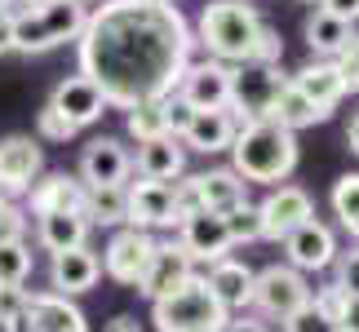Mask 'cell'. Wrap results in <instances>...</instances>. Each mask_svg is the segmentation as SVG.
Wrapping results in <instances>:
<instances>
[{"label":"cell","mask_w":359,"mask_h":332,"mask_svg":"<svg viewBox=\"0 0 359 332\" xmlns=\"http://www.w3.org/2000/svg\"><path fill=\"white\" fill-rule=\"evenodd\" d=\"M311 306L315 310H324L328 319H341V306H346V293H341L337 284H320V288H311Z\"/></svg>","instance_id":"ab89813d"},{"label":"cell","mask_w":359,"mask_h":332,"mask_svg":"<svg viewBox=\"0 0 359 332\" xmlns=\"http://www.w3.org/2000/svg\"><path fill=\"white\" fill-rule=\"evenodd\" d=\"M284 332H337V324L328 319L324 310H315L311 301H306V306H302L293 319H284Z\"/></svg>","instance_id":"8d00e7d4"},{"label":"cell","mask_w":359,"mask_h":332,"mask_svg":"<svg viewBox=\"0 0 359 332\" xmlns=\"http://www.w3.org/2000/svg\"><path fill=\"white\" fill-rule=\"evenodd\" d=\"M204 284H209V293L217 297V306L226 314L231 310H248V293H253V266H244L240 257H222L213 261L209 275H200Z\"/></svg>","instance_id":"44dd1931"},{"label":"cell","mask_w":359,"mask_h":332,"mask_svg":"<svg viewBox=\"0 0 359 332\" xmlns=\"http://www.w3.org/2000/svg\"><path fill=\"white\" fill-rule=\"evenodd\" d=\"M40 173H45V151H40L36 137L27 133L0 137V200L27 195Z\"/></svg>","instance_id":"30bf717a"},{"label":"cell","mask_w":359,"mask_h":332,"mask_svg":"<svg viewBox=\"0 0 359 332\" xmlns=\"http://www.w3.org/2000/svg\"><path fill=\"white\" fill-rule=\"evenodd\" d=\"M13 53H49L80 40L89 22V9L80 0H45V5H18L13 0Z\"/></svg>","instance_id":"277c9868"},{"label":"cell","mask_w":359,"mask_h":332,"mask_svg":"<svg viewBox=\"0 0 359 332\" xmlns=\"http://www.w3.org/2000/svg\"><path fill=\"white\" fill-rule=\"evenodd\" d=\"M191 275H196V261L187 257V248L177 244V240H156V257H151V266H147V279H142V293L147 301H156L164 293H173V288H182Z\"/></svg>","instance_id":"ac0fdd59"},{"label":"cell","mask_w":359,"mask_h":332,"mask_svg":"<svg viewBox=\"0 0 359 332\" xmlns=\"http://www.w3.org/2000/svg\"><path fill=\"white\" fill-rule=\"evenodd\" d=\"M27 293L32 288H0V319H18V314L27 310Z\"/></svg>","instance_id":"b9f144b4"},{"label":"cell","mask_w":359,"mask_h":332,"mask_svg":"<svg viewBox=\"0 0 359 332\" xmlns=\"http://www.w3.org/2000/svg\"><path fill=\"white\" fill-rule=\"evenodd\" d=\"M0 332H13V324H9V319H0Z\"/></svg>","instance_id":"681fc988"},{"label":"cell","mask_w":359,"mask_h":332,"mask_svg":"<svg viewBox=\"0 0 359 332\" xmlns=\"http://www.w3.org/2000/svg\"><path fill=\"white\" fill-rule=\"evenodd\" d=\"M222 332H266V324L253 319V314H240V319H226V328H222Z\"/></svg>","instance_id":"bcb514c9"},{"label":"cell","mask_w":359,"mask_h":332,"mask_svg":"<svg viewBox=\"0 0 359 332\" xmlns=\"http://www.w3.org/2000/svg\"><path fill=\"white\" fill-rule=\"evenodd\" d=\"M346 142H351V151H355V155H359V116L351 120V129H346Z\"/></svg>","instance_id":"c3c4849f"},{"label":"cell","mask_w":359,"mask_h":332,"mask_svg":"<svg viewBox=\"0 0 359 332\" xmlns=\"http://www.w3.org/2000/svg\"><path fill=\"white\" fill-rule=\"evenodd\" d=\"M311 301V284L306 275H297L293 266H262L253 270V293H248V310L253 319H271V324H284Z\"/></svg>","instance_id":"8992f818"},{"label":"cell","mask_w":359,"mask_h":332,"mask_svg":"<svg viewBox=\"0 0 359 332\" xmlns=\"http://www.w3.org/2000/svg\"><path fill=\"white\" fill-rule=\"evenodd\" d=\"M133 173V155L124 151L120 137H93L80 155V182L85 186H124Z\"/></svg>","instance_id":"9a60e30c"},{"label":"cell","mask_w":359,"mask_h":332,"mask_svg":"<svg viewBox=\"0 0 359 332\" xmlns=\"http://www.w3.org/2000/svg\"><path fill=\"white\" fill-rule=\"evenodd\" d=\"M293 169H297V133H288L271 116L240 124L236 142H231V173L240 182L280 186L293 177Z\"/></svg>","instance_id":"7a4b0ae2"},{"label":"cell","mask_w":359,"mask_h":332,"mask_svg":"<svg viewBox=\"0 0 359 332\" xmlns=\"http://www.w3.org/2000/svg\"><path fill=\"white\" fill-rule=\"evenodd\" d=\"M49 106L58 111V116L72 124V129H85V124H93L107 111V93L93 85L89 76H67L58 80V89H53Z\"/></svg>","instance_id":"d6986e66"},{"label":"cell","mask_w":359,"mask_h":332,"mask_svg":"<svg viewBox=\"0 0 359 332\" xmlns=\"http://www.w3.org/2000/svg\"><path fill=\"white\" fill-rule=\"evenodd\" d=\"M231 314L217 306V297L209 293V284L200 275H191L182 288L164 293L151 301V324L156 332H222Z\"/></svg>","instance_id":"5b68a950"},{"label":"cell","mask_w":359,"mask_h":332,"mask_svg":"<svg viewBox=\"0 0 359 332\" xmlns=\"http://www.w3.org/2000/svg\"><path fill=\"white\" fill-rule=\"evenodd\" d=\"M196 186H200V204L204 213H236L240 204H248V182H240L231 169H209V173H196Z\"/></svg>","instance_id":"484cf974"},{"label":"cell","mask_w":359,"mask_h":332,"mask_svg":"<svg viewBox=\"0 0 359 332\" xmlns=\"http://www.w3.org/2000/svg\"><path fill=\"white\" fill-rule=\"evenodd\" d=\"M257 213H262V240L284 244L302 221L315 217V204H311V195L302 186H275L271 195L257 204Z\"/></svg>","instance_id":"4fadbf2b"},{"label":"cell","mask_w":359,"mask_h":332,"mask_svg":"<svg viewBox=\"0 0 359 332\" xmlns=\"http://www.w3.org/2000/svg\"><path fill=\"white\" fill-rule=\"evenodd\" d=\"M173 93L191 111H226V102H231V67L213 62V58L187 62V71H182Z\"/></svg>","instance_id":"8fae6325"},{"label":"cell","mask_w":359,"mask_h":332,"mask_svg":"<svg viewBox=\"0 0 359 332\" xmlns=\"http://www.w3.org/2000/svg\"><path fill=\"white\" fill-rule=\"evenodd\" d=\"M124 124H129V133L137 137V146L142 142H156V137H169V120H164V98L160 102H137L124 111Z\"/></svg>","instance_id":"f546056e"},{"label":"cell","mask_w":359,"mask_h":332,"mask_svg":"<svg viewBox=\"0 0 359 332\" xmlns=\"http://www.w3.org/2000/svg\"><path fill=\"white\" fill-rule=\"evenodd\" d=\"M284 253H288L284 266H293L297 275L328 270V266L337 261V235L328 230L320 217H311V221H302V226L284 240Z\"/></svg>","instance_id":"5bb4252c"},{"label":"cell","mask_w":359,"mask_h":332,"mask_svg":"<svg viewBox=\"0 0 359 332\" xmlns=\"http://www.w3.org/2000/svg\"><path fill=\"white\" fill-rule=\"evenodd\" d=\"M5 9H13V0H0V13H5Z\"/></svg>","instance_id":"f907efd6"},{"label":"cell","mask_w":359,"mask_h":332,"mask_svg":"<svg viewBox=\"0 0 359 332\" xmlns=\"http://www.w3.org/2000/svg\"><path fill=\"white\" fill-rule=\"evenodd\" d=\"M102 332H142V324H137V319H133V314H116V319H111V324H107Z\"/></svg>","instance_id":"7dc6e473"},{"label":"cell","mask_w":359,"mask_h":332,"mask_svg":"<svg viewBox=\"0 0 359 332\" xmlns=\"http://www.w3.org/2000/svg\"><path fill=\"white\" fill-rule=\"evenodd\" d=\"M85 221L102 226V230H120L124 226V186H89Z\"/></svg>","instance_id":"83f0119b"},{"label":"cell","mask_w":359,"mask_h":332,"mask_svg":"<svg viewBox=\"0 0 359 332\" xmlns=\"http://www.w3.org/2000/svg\"><path fill=\"white\" fill-rule=\"evenodd\" d=\"M89 221H85V213H40L36 217V240H40V248L45 253H72V248H85V240H89Z\"/></svg>","instance_id":"d4e9b609"},{"label":"cell","mask_w":359,"mask_h":332,"mask_svg":"<svg viewBox=\"0 0 359 332\" xmlns=\"http://www.w3.org/2000/svg\"><path fill=\"white\" fill-rule=\"evenodd\" d=\"M98 279H102V261H98V253H93L89 244L72 248V253H58L49 261V284H53L58 297H80V293H89Z\"/></svg>","instance_id":"ffe728a7"},{"label":"cell","mask_w":359,"mask_h":332,"mask_svg":"<svg viewBox=\"0 0 359 332\" xmlns=\"http://www.w3.org/2000/svg\"><path fill=\"white\" fill-rule=\"evenodd\" d=\"M191 116H196V111H191L182 98H177V93H169V98H164V120H169V137H177V142H182V133H187Z\"/></svg>","instance_id":"60d3db41"},{"label":"cell","mask_w":359,"mask_h":332,"mask_svg":"<svg viewBox=\"0 0 359 332\" xmlns=\"http://www.w3.org/2000/svg\"><path fill=\"white\" fill-rule=\"evenodd\" d=\"M151 257H156V235L133 230V226H120L111 240H107V248H102L98 261H102V270L111 275L116 284H124V288H142Z\"/></svg>","instance_id":"ba28073f"},{"label":"cell","mask_w":359,"mask_h":332,"mask_svg":"<svg viewBox=\"0 0 359 332\" xmlns=\"http://www.w3.org/2000/svg\"><path fill=\"white\" fill-rule=\"evenodd\" d=\"M13 332H89V324L72 297L27 293V310L13 319Z\"/></svg>","instance_id":"7c38bea8"},{"label":"cell","mask_w":359,"mask_h":332,"mask_svg":"<svg viewBox=\"0 0 359 332\" xmlns=\"http://www.w3.org/2000/svg\"><path fill=\"white\" fill-rule=\"evenodd\" d=\"M76 133L80 129H72V124H67L49 102L36 111V137H45V142H67V137H76Z\"/></svg>","instance_id":"e575fe53"},{"label":"cell","mask_w":359,"mask_h":332,"mask_svg":"<svg viewBox=\"0 0 359 332\" xmlns=\"http://www.w3.org/2000/svg\"><path fill=\"white\" fill-rule=\"evenodd\" d=\"M236 133H240V120L231 111H196L182 133V146L200 151V155H217V151H231Z\"/></svg>","instance_id":"603a6c76"},{"label":"cell","mask_w":359,"mask_h":332,"mask_svg":"<svg viewBox=\"0 0 359 332\" xmlns=\"http://www.w3.org/2000/svg\"><path fill=\"white\" fill-rule=\"evenodd\" d=\"M133 173L142 182H177L187 173V146L177 137H156V142H142L133 155Z\"/></svg>","instance_id":"7402d4cb"},{"label":"cell","mask_w":359,"mask_h":332,"mask_svg":"<svg viewBox=\"0 0 359 332\" xmlns=\"http://www.w3.org/2000/svg\"><path fill=\"white\" fill-rule=\"evenodd\" d=\"M262 27H266V18L248 0H209L196 22V45H204V53L222 67H244L253 58Z\"/></svg>","instance_id":"3957f363"},{"label":"cell","mask_w":359,"mask_h":332,"mask_svg":"<svg viewBox=\"0 0 359 332\" xmlns=\"http://www.w3.org/2000/svg\"><path fill=\"white\" fill-rule=\"evenodd\" d=\"M173 213H177V221H187V217L204 213V204H200V186H196V173H182V177L173 182Z\"/></svg>","instance_id":"836d02e7"},{"label":"cell","mask_w":359,"mask_h":332,"mask_svg":"<svg viewBox=\"0 0 359 332\" xmlns=\"http://www.w3.org/2000/svg\"><path fill=\"white\" fill-rule=\"evenodd\" d=\"M196 36L177 5L156 0H102L76 40L80 76L107 93V106L129 111L137 102L169 98L182 80Z\"/></svg>","instance_id":"6da1fadb"},{"label":"cell","mask_w":359,"mask_h":332,"mask_svg":"<svg viewBox=\"0 0 359 332\" xmlns=\"http://www.w3.org/2000/svg\"><path fill=\"white\" fill-rule=\"evenodd\" d=\"M5 53H13V13L9 9L0 13V58H5Z\"/></svg>","instance_id":"f6af8a7d"},{"label":"cell","mask_w":359,"mask_h":332,"mask_svg":"<svg viewBox=\"0 0 359 332\" xmlns=\"http://www.w3.org/2000/svg\"><path fill=\"white\" fill-rule=\"evenodd\" d=\"M124 226L133 230H177L173 182H124Z\"/></svg>","instance_id":"9c48e42d"},{"label":"cell","mask_w":359,"mask_h":332,"mask_svg":"<svg viewBox=\"0 0 359 332\" xmlns=\"http://www.w3.org/2000/svg\"><path fill=\"white\" fill-rule=\"evenodd\" d=\"M271 120L284 124L288 133H297V129H311V124H324L328 116H324L320 106H311V102L293 89V80H288V89H284L280 98H275V106H271Z\"/></svg>","instance_id":"f1b7e54d"},{"label":"cell","mask_w":359,"mask_h":332,"mask_svg":"<svg viewBox=\"0 0 359 332\" xmlns=\"http://www.w3.org/2000/svg\"><path fill=\"white\" fill-rule=\"evenodd\" d=\"M355 40V27L351 22H341L333 18V13H324V9H315L311 18H306V45L315 58H324V62H333L341 49H346Z\"/></svg>","instance_id":"4316f807"},{"label":"cell","mask_w":359,"mask_h":332,"mask_svg":"<svg viewBox=\"0 0 359 332\" xmlns=\"http://www.w3.org/2000/svg\"><path fill=\"white\" fill-rule=\"evenodd\" d=\"M337 332H359V297H346L341 319H337Z\"/></svg>","instance_id":"ee69618b"},{"label":"cell","mask_w":359,"mask_h":332,"mask_svg":"<svg viewBox=\"0 0 359 332\" xmlns=\"http://www.w3.org/2000/svg\"><path fill=\"white\" fill-rule=\"evenodd\" d=\"M333 284L341 288L346 297H359V248H351V253H337V261H333Z\"/></svg>","instance_id":"d590c367"},{"label":"cell","mask_w":359,"mask_h":332,"mask_svg":"<svg viewBox=\"0 0 359 332\" xmlns=\"http://www.w3.org/2000/svg\"><path fill=\"white\" fill-rule=\"evenodd\" d=\"M80 5H85V9H89V5H93V0H80Z\"/></svg>","instance_id":"db71d44e"},{"label":"cell","mask_w":359,"mask_h":332,"mask_svg":"<svg viewBox=\"0 0 359 332\" xmlns=\"http://www.w3.org/2000/svg\"><path fill=\"white\" fill-rule=\"evenodd\" d=\"M311 5H320V0H311Z\"/></svg>","instance_id":"11a10c76"},{"label":"cell","mask_w":359,"mask_h":332,"mask_svg":"<svg viewBox=\"0 0 359 332\" xmlns=\"http://www.w3.org/2000/svg\"><path fill=\"white\" fill-rule=\"evenodd\" d=\"M226 235H231V248L236 244H257L262 240V213H257V204H240L236 213H226Z\"/></svg>","instance_id":"d6a6232c"},{"label":"cell","mask_w":359,"mask_h":332,"mask_svg":"<svg viewBox=\"0 0 359 332\" xmlns=\"http://www.w3.org/2000/svg\"><path fill=\"white\" fill-rule=\"evenodd\" d=\"M333 67H337V76H341V85H346V93H359V36L333 58Z\"/></svg>","instance_id":"f35d334b"},{"label":"cell","mask_w":359,"mask_h":332,"mask_svg":"<svg viewBox=\"0 0 359 332\" xmlns=\"http://www.w3.org/2000/svg\"><path fill=\"white\" fill-rule=\"evenodd\" d=\"M85 195L89 186L76 173H40L22 200L40 217V213H85Z\"/></svg>","instance_id":"e0dca14e"},{"label":"cell","mask_w":359,"mask_h":332,"mask_svg":"<svg viewBox=\"0 0 359 332\" xmlns=\"http://www.w3.org/2000/svg\"><path fill=\"white\" fill-rule=\"evenodd\" d=\"M288 80H293V89H297L311 106H320L324 116H333V106L346 98V85H341L337 67H333V62H324V58H311L297 76H288Z\"/></svg>","instance_id":"cb8c5ba5"},{"label":"cell","mask_w":359,"mask_h":332,"mask_svg":"<svg viewBox=\"0 0 359 332\" xmlns=\"http://www.w3.org/2000/svg\"><path fill=\"white\" fill-rule=\"evenodd\" d=\"M156 5H173V0H156Z\"/></svg>","instance_id":"f5cc1de1"},{"label":"cell","mask_w":359,"mask_h":332,"mask_svg":"<svg viewBox=\"0 0 359 332\" xmlns=\"http://www.w3.org/2000/svg\"><path fill=\"white\" fill-rule=\"evenodd\" d=\"M320 9L341 18V22H351V27L359 22V0H320Z\"/></svg>","instance_id":"7bdbcfd3"},{"label":"cell","mask_w":359,"mask_h":332,"mask_svg":"<svg viewBox=\"0 0 359 332\" xmlns=\"http://www.w3.org/2000/svg\"><path fill=\"white\" fill-rule=\"evenodd\" d=\"M32 275V248L22 240H5L0 244V288H22Z\"/></svg>","instance_id":"4dcf8cb0"},{"label":"cell","mask_w":359,"mask_h":332,"mask_svg":"<svg viewBox=\"0 0 359 332\" xmlns=\"http://www.w3.org/2000/svg\"><path fill=\"white\" fill-rule=\"evenodd\" d=\"M288 89V76L280 67H262V62H244V67H231V102L226 111L236 116L240 124L248 120H266L275 98Z\"/></svg>","instance_id":"52a82bcc"},{"label":"cell","mask_w":359,"mask_h":332,"mask_svg":"<svg viewBox=\"0 0 359 332\" xmlns=\"http://www.w3.org/2000/svg\"><path fill=\"white\" fill-rule=\"evenodd\" d=\"M333 213H337L341 226L359 240V173H341L333 182Z\"/></svg>","instance_id":"1f68e13d"},{"label":"cell","mask_w":359,"mask_h":332,"mask_svg":"<svg viewBox=\"0 0 359 332\" xmlns=\"http://www.w3.org/2000/svg\"><path fill=\"white\" fill-rule=\"evenodd\" d=\"M18 5H45V0H18Z\"/></svg>","instance_id":"816d5d0a"},{"label":"cell","mask_w":359,"mask_h":332,"mask_svg":"<svg viewBox=\"0 0 359 332\" xmlns=\"http://www.w3.org/2000/svg\"><path fill=\"white\" fill-rule=\"evenodd\" d=\"M280 58H284V40H280V32L266 22V27H262V36H257V45H253V58H248V62L280 67Z\"/></svg>","instance_id":"74e56055"},{"label":"cell","mask_w":359,"mask_h":332,"mask_svg":"<svg viewBox=\"0 0 359 332\" xmlns=\"http://www.w3.org/2000/svg\"><path fill=\"white\" fill-rule=\"evenodd\" d=\"M177 244L187 248V257L196 266H213V261L231 257V235L217 213H196V217L177 221Z\"/></svg>","instance_id":"2e32d148"}]
</instances>
